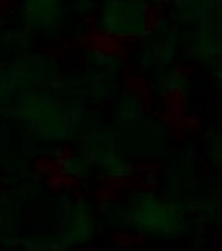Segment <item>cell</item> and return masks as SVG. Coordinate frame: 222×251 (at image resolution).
I'll use <instances>...</instances> for the list:
<instances>
[{
  "label": "cell",
  "mask_w": 222,
  "mask_h": 251,
  "mask_svg": "<svg viewBox=\"0 0 222 251\" xmlns=\"http://www.w3.org/2000/svg\"><path fill=\"white\" fill-rule=\"evenodd\" d=\"M126 224L151 237H174L185 228V214L176 203L140 193L126 205Z\"/></svg>",
  "instance_id": "obj_1"
},
{
  "label": "cell",
  "mask_w": 222,
  "mask_h": 251,
  "mask_svg": "<svg viewBox=\"0 0 222 251\" xmlns=\"http://www.w3.org/2000/svg\"><path fill=\"white\" fill-rule=\"evenodd\" d=\"M103 27L113 36L134 38L147 27V9L137 0H113L103 11Z\"/></svg>",
  "instance_id": "obj_2"
},
{
  "label": "cell",
  "mask_w": 222,
  "mask_h": 251,
  "mask_svg": "<svg viewBox=\"0 0 222 251\" xmlns=\"http://www.w3.org/2000/svg\"><path fill=\"white\" fill-rule=\"evenodd\" d=\"M23 117L29 120L44 136H65L69 130V117L61 111V107L46 99L26 100L23 103Z\"/></svg>",
  "instance_id": "obj_3"
},
{
  "label": "cell",
  "mask_w": 222,
  "mask_h": 251,
  "mask_svg": "<svg viewBox=\"0 0 222 251\" xmlns=\"http://www.w3.org/2000/svg\"><path fill=\"white\" fill-rule=\"evenodd\" d=\"M193 57L208 63H222V17H210L201 21V25L191 38Z\"/></svg>",
  "instance_id": "obj_4"
},
{
  "label": "cell",
  "mask_w": 222,
  "mask_h": 251,
  "mask_svg": "<svg viewBox=\"0 0 222 251\" xmlns=\"http://www.w3.org/2000/svg\"><path fill=\"white\" fill-rule=\"evenodd\" d=\"M174 52H176V40H174L172 31H157V36H153L147 42V46L142 49V61H147L149 65H166L170 63Z\"/></svg>",
  "instance_id": "obj_5"
},
{
  "label": "cell",
  "mask_w": 222,
  "mask_h": 251,
  "mask_svg": "<svg viewBox=\"0 0 222 251\" xmlns=\"http://www.w3.org/2000/svg\"><path fill=\"white\" fill-rule=\"evenodd\" d=\"M176 9L180 13V19L187 23H201L210 19L214 13L220 11V6L214 0H176Z\"/></svg>",
  "instance_id": "obj_6"
},
{
  "label": "cell",
  "mask_w": 222,
  "mask_h": 251,
  "mask_svg": "<svg viewBox=\"0 0 222 251\" xmlns=\"http://www.w3.org/2000/svg\"><path fill=\"white\" fill-rule=\"evenodd\" d=\"M26 19L31 25L49 27L57 21V0H28Z\"/></svg>",
  "instance_id": "obj_7"
},
{
  "label": "cell",
  "mask_w": 222,
  "mask_h": 251,
  "mask_svg": "<svg viewBox=\"0 0 222 251\" xmlns=\"http://www.w3.org/2000/svg\"><path fill=\"white\" fill-rule=\"evenodd\" d=\"M92 232V216L84 205H78L69 216V237L74 241L88 239Z\"/></svg>",
  "instance_id": "obj_8"
},
{
  "label": "cell",
  "mask_w": 222,
  "mask_h": 251,
  "mask_svg": "<svg viewBox=\"0 0 222 251\" xmlns=\"http://www.w3.org/2000/svg\"><path fill=\"white\" fill-rule=\"evenodd\" d=\"M210 151H212V155H214V159L222 163V138L214 140V143L210 145Z\"/></svg>",
  "instance_id": "obj_9"
},
{
  "label": "cell",
  "mask_w": 222,
  "mask_h": 251,
  "mask_svg": "<svg viewBox=\"0 0 222 251\" xmlns=\"http://www.w3.org/2000/svg\"><path fill=\"white\" fill-rule=\"evenodd\" d=\"M13 82L11 80H6V77L4 75H0V100H2L4 97H6V94H9L11 92V88H13V86H11Z\"/></svg>",
  "instance_id": "obj_10"
},
{
  "label": "cell",
  "mask_w": 222,
  "mask_h": 251,
  "mask_svg": "<svg viewBox=\"0 0 222 251\" xmlns=\"http://www.w3.org/2000/svg\"><path fill=\"white\" fill-rule=\"evenodd\" d=\"M216 77H218V82L222 84V63H218V72H216Z\"/></svg>",
  "instance_id": "obj_11"
}]
</instances>
